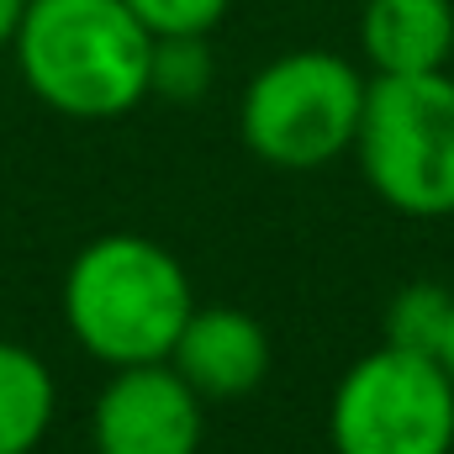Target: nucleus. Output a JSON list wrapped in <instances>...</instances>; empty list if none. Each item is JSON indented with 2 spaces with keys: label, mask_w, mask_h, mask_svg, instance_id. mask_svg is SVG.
<instances>
[{
  "label": "nucleus",
  "mask_w": 454,
  "mask_h": 454,
  "mask_svg": "<svg viewBox=\"0 0 454 454\" xmlns=\"http://www.w3.org/2000/svg\"><path fill=\"white\" fill-rule=\"evenodd\" d=\"M11 48L27 90L59 116L112 121L148 101L153 32L121 0H27Z\"/></svg>",
  "instance_id": "nucleus-1"
},
{
  "label": "nucleus",
  "mask_w": 454,
  "mask_h": 454,
  "mask_svg": "<svg viewBox=\"0 0 454 454\" xmlns=\"http://www.w3.org/2000/svg\"><path fill=\"white\" fill-rule=\"evenodd\" d=\"M191 312L196 291L185 264L143 232H106L85 243L64 275L69 333L112 370L169 359Z\"/></svg>",
  "instance_id": "nucleus-2"
},
{
  "label": "nucleus",
  "mask_w": 454,
  "mask_h": 454,
  "mask_svg": "<svg viewBox=\"0 0 454 454\" xmlns=\"http://www.w3.org/2000/svg\"><path fill=\"white\" fill-rule=\"evenodd\" d=\"M354 159L370 191L402 217H454V80L375 74L354 132Z\"/></svg>",
  "instance_id": "nucleus-3"
},
{
  "label": "nucleus",
  "mask_w": 454,
  "mask_h": 454,
  "mask_svg": "<svg viewBox=\"0 0 454 454\" xmlns=\"http://www.w3.org/2000/svg\"><path fill=\"white\" fill-rule=\"evenodd\" d=\"M370 80L328 48H296L270 59L238 106V132L254 159L275 169H323L354 153Z\"/></svg>",
  "instance_id": "nucleus-4"
},
{
  "label": "nucleus",
  "mask_w": 454,
  "mask_h": 454,
  "mask_svg": "<svg viewBox=\"0 0 454 454\" xmlns=\"http://www.w3.org/2000/svg\"><path fill=\"white\" fill-rule=\"evenodd\" d=\"M333 454H454V380L434 354L370 348L328 407Z\"/></svg>",
  "instance_id": "nucleus-5"
},
{
  "label": "nucleus",
  "mask_w": 454,
  "mask_h": 454,
  "mask_svg": "<svg viewBox=\"0 0 454 454\" xmlns=\"http://www.w3.org/2000/svg\"><path fill=\"white\" fill-rule=\"evenodd\" d=\"M201 434L207 402L180 380L169 359L112 370L90 412L96 454H201Z\"/></svg>",
  "instance_id": "nucleus-6"
},
{
  "label": "nucleus",
  "mask_w": 454,
  "mask_h": 454,
  "mask_svg": "<svg viewBox=\"0 0 454 454\" xmlns=\"http://www.w3.org/2000/svg\"><path fill=\"white\" fill-rule=\"evenodd\" d=\"M169 364L207 407L238 402L270 375V333L238 307H196L169 348Z\"/></svg>",
  "instance_id": "nucleus-7"
},
{
  "label": "nucleus",
  "mask_w": 454,
  "mask_h": 454,
  "mask_svg": "<svg viewBox=\"0 0 454 454\" xmlns=\"http://www.w3.org/2000/svg\"><path fill=\"white\" fill-rule=\"evenodd\" d=\"M359 59L375 74H434L454 59V0H364Z\"/></svg>",
  "instance_id": "nucleus-8"
},
{
  "label": "nucleus",
  "mask_w": 454,
  "mask_h": 454,
  "mask_svg": "<svg viewBox=\"0 0 454 454\" xmlns=\"http://www.w3.org/2000/svg\"><path fill=\"white\" fill-rule=\"evenodd\" d=\"M59 386L27 343L0 339V454H32L53 428Z\"/></svg>",
  "instance_id": "nucleus-9"
},
{
  "label": "nucleus",
  "mask_w": 454,
  "mask_h": 454,
  "mask_svg": "<svg viewBox=\"0 0 454 454\" xmlns=\"http://www.w3.org/2000/svg\"><path fill=\"white\" fill-rule=\"evenodd\" d=\"M212 90V48L207 32H180V37H153V64H148V96H164L175 106H191Z\"/></svg>",
  "instance_id": "nucleus-10"
},
{
  "label": "nucleus",
  "mask_w": 454,
  "mask_h": 454,
  "mask_svg": "<svg viewBox=\"0 0 454 454\" xmlns=\"http://www.w3.org/2000/svg\"><path fill=\"white\" fill-rule=\"evenodd\" d=\"M450 312L454 296L444 286H407V291H396V301L386 312V343L439 359V343L450 333Z\"/></svg>",
  "instance_id": "nucleus-11"
},
{
  "label": "nucleus",
  "mask_w": 454,
  "mask_h": 454,
  "mask_svg": "<svg viewBox=\"0 0 454 454\" xmlns=\"http://www.w3.org/2000/svg\"><path fill=\"white\" fill-rule=\"evenodd\" d=\"M153 37H180V32H217L232 0H121Z\"/></svg>",
  "instance_id": "nucleus-12"
},
{
  "label": "nucleus",
  "mask_w": 454,
  "mask_h": 454,
  "mask_svg": "<svg viewBox=\"0 0 454 454\" xmlns=\"http://www.w3.org/2000/svg\"><path fill=\"white\" fill-rule=\"evenodd\" d=\"M21 11H27V0H0V48H11V37L21 27Z\"/></svg>",
  "instance_id": "nucleus-13"
},
{
  "label": "nucleus",
  "mask_w": 454,
  "mask_h": 454,
  "mask_svg": "<svg viewBox=\"0 0 454 454\" xmlns=\"http://www.w3.org/2000/svg\"><path fill=\"white\" fill-rule=\"evenodd\" d=\"M439 364L450 370V380H454V312H450V333H444V343H439Z\"/></svg>",
  "instance_id": "nucleus-14"
}]
</instances>
